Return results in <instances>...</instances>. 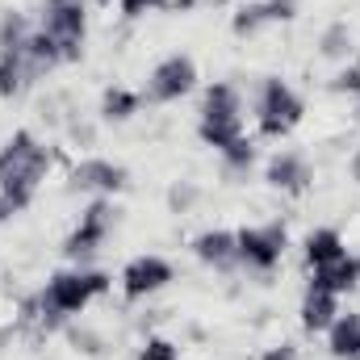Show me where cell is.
I'll use <instances>...</instances> for the list:
<instances>
[{"mask_svg":"<svg viewBox=\"0 0 360 360\" xmlns=\"http://www.w3.org/2000/svg\"><path fill=\"white\" fill-rule=\"evenodd\" d=\"M46 168H51V151L30 130H17L0 147V193L13 201V210H25L34 201Z\"/></svg>","mask_w":360,"mask_h":360,"instance_id":"1","label":"cell"},{"mask_svg":"<svg viewBox=\"0 0 360 360\" xmlns=\"http://www.w3.org/2000/svg\"><path fill=\"white\" fill-rule=\"evenodd\" d=\"M105 289H109V276H105V272H55V276L46 281L38 306H42V314H51V323H55V319L80 314L92 297L105 293Z\"/></svg>","mask_w":360,"mask_h":360,"instance_id":"2","label":"cell"},{"mask_svg":"<svg viewBox=\"0 0 360 360\" xmlns=\"http://www.w3.org/2000/svg\"><path fill=\"white\" fill-rule=\"evenodd\" d=\"M38 30L55 38L63 63L80 59V51H84V0H46Z\"/></svg>","mask_w":360,"mask_h":360,"instance_id":"3","label":"cell"},{"mask_svg":"<svg viewBox=\"0 0 360 360\" xmlns=\"http://www.w3.org/2000/svg\"><path fill=\"white\" fill-rule=\"evenodd\" d=\"M302 113H306L302 96L285 80H264V89H260V130L269 139H285L302 122Z\"/></svg>","mask_w":360,"mask_h":360,"instance_id":"4","label":"cell"},{"mask_svg":"<svg viewBox=\"0 0 360 360\" xmlns=\"http://www.w3.org/2000/svg\"><path fill=\"white\" fill-rule=\"evenodd\" d=\"M193 84H197V63L188 55H168L147 76V101H155V105L180 101L184 92H193Z\"/></svg>","mask_w":360,"mask_h":360,"instance_id":"5","label":"cell"},{"mask_svg":"<svg viewBox=\"0 0 360 360\" xmlns=\"http://www.w3.org/2000/svg\"><path fill=\"white\" fill-rule=\"evenodd\" d=\"M113 205H109V197H96L89 210H84V218H80V226L68 235V243H63V252L72 256V260H84L92 256L101 243H105V235H109V226H113Z\"/></svg>","mask_w":360,"mask_h":360,"instance_id":"6","label":"cell"},{"mask_svg":"<svg viewBox=\"0 0 360 360\" xmlns=\"http://www.w3.org/2000/svg\"><path fill=\"white\" fill-rule=\"evenodd\" d=\"M239 243V260L252 264V269H264L269 272L281 256H285V226L281 222H269V226H243L235 235Z\"/></svg>","mask_w":360,"mask_h":360,"instance_id":"7","label":"cell"},{"mask_svg":"<svg viewBox=\"0 0 360 360\" xmlns=\"http://www.w3.org/2000/svg\"><path fill=\"white\" fill-rule=\"evenodd\" d=\"M168 281H172V264L164 256H139V260H130L122 269V293L130 302H139L147 293H160Z\"/></svg>","mask_w":360,"mask_h":360,"instance_id":"8","label":"cell"},{"mask_svg":"<svg viewBox=\"0 0 360 360\" xmlns=\"http://www.w3.org/2000/svg\"><path fill=\"white\" fill-rule=\"evenodd\" d=\"M72 184L84 188V193H101V197H113L126 188V168L122 164H109V160H80L72 168Z\"/></svg>","mask_w":360,"mask_h":360,"instance_id":"9","label":"cell"},{"mask_svg":"<svg viewBox=\"0 0 360 360\" xmlns=\"http://www.w3.org/2000/svg\"><path fill=\"white\" fill-rule=\"evenodd\" d=\"M272 188H281V193H306L310 188V164H306V155H297V151H276L269 160V172H264Z\"/></svg>","mask_w":360,"mask_h":360,"instance_id":"10","label":"cell"},{"mask_svg":"<svg viewBox=\"0 0 360 360\" xmlns=\"http://www.w3.org/2000/svg\"><path fill=\"white\" fill-rule=\"evenodd\" d=\"M193 252H197L201 264H214V269H231L239 260V243H235L231 231H201L193 239Z\"/></svg>","mask_w":360,"mask_h":360,"instance_id":"11","label":"cell"},{"mask_svg":"<svg viewBox=\"0 0 360 360\" xmlns=\"http://www.w3.org/2000/svg\"><path fill=\"white\" fill-rule=\"evenodd\" d=\"M310 285H319V289H327V293H352L360 285V260L356 256H340L335 264H323V269H314V281Z\"/></svg>","mask_w":360,"mask_h":360,"instance_id":"12","label":"cell"},{"mask_svg":"<svg viewBox=\"0 0 360 360\" xmlns=\"http://www.w3.org/2000/svg\"><path fill=\"white\" fill-rule=\"evenodd\" d=\"M335 314H340V297L327 293V289H319V285H310V293L302 302V327L306 331H327L335 323Z\"/></svg>","mask_w":360,"mask_h":360,"instance_id":"13","label":"cell"},{"mask_svg":"<svg viewBox=\"0 0 360 360\" xmlns=\"http://www.w3.org/2000/svg\"><path fill=\"white\" fill-rule=\"evenodd\" d=\"M327 344L331 356L360 360V314H335V323L327 327Z\"/></svg>","mask_w":360,"mask_h":360,"instance_id":"14","label":"cell"},{"mask_svg":"<svg viewBox=\"0 0 360 360\" xmlns=\"http://www.w3.org/2000/svg\"><path fill=\"white\" fill-rule=\"evenodd\" d=\"M197 134H201V143H210L214 151H226L231 143L243 139V117H201V122H197Z\"/></svg>","mask_w":360,"mask_h":360,"instance_id":"15","label":"cell"},{"mask_svg":"<svg viewBox=\"0 0 360 360\" xmlns=\"http://www.w3.org/2000/svg\"><path fill=\"white\" fill-rule=\"evenodd\" d=\"M30 84H34V76H30L25 51H21V55H4V51H0V96H4V101H8V96H21Z\"/></svg>","mask_w":360,"mask_h":360,"instance_id":"16","label":"cell"},{"mask_svg":"<svg viewBox=\"0 0 360 360\" xmlns=\"http://www.w3.org/2000/svg\"><path fill=\"white\" fill-rule=\"evenodd\" d=\"M340 256H348V252H344V239H340V231H310V235H306V260H310L314 269H323V264H335Z\"/></svg>","mask_w":360,"mask_h":360,"instance_id":"17","label":"cell"},{"mask_svg":"<svg viewBox=\"0 0 360 360\" xmlns=\"http://www.w3.org/2000/svg\"><path fill=\"white\" fill-rule=\"evenodd\" d=\"M201 117H243V101L231 84H210L201 101Z\"/></svg>","mask_w":360,"mask_h":360,"instance_id":"18","label":"cell"},{"mask_svg":"<svg viewBox=\"0 0 360 360\" xmlns=\"http://www.w3.org/2000/svg\"><path fill=\"white\" fill-rule=\"evenodd\" d=\"M139 105H143V96L130 89H105L101 96V117L105 122H126V117H134L139 113Z\"/></svg>","mask_w":360,"mask_h":360,"instance_id":"19","label":"cell"},{"mask_svg":"<svg viewBox=\"0 0 360 360\" xmlns=\"http://www.w3.org/2000/svg\"><path fill=\"white\" fill-rule=\"evenodd\" d=\"M30 21L21 17V13H4V21H0V51L4 55H21L25 46H30Z\"/></svg>","mask_w":360,"mask_h":360,"instance_id":"20","label":"cell"},{"mask_svg":"<svg viewBox=\"0 0 360 360\" xmlns=\"http://www.w3.org/2000/svg\"><path fill=\"white\" fill-rule=\"evenodd\" d=\"M319 46H323V55H327V59H344V55L352 51V34H348V25H344V21L327 25V30H323V38H319Z\"/></svg>","mask_w":360,"mask_h":360,"instance_id":"21","label":"cell"},{"mask_svg":"<svg viewBox=\"0 0 360 360\" xmlns=\"http://www.w3.org/2000/svg\"><path fill=\"white\" fill-rule=\"evenodd\" d=\"M222 160H226V172H248L252 168V160H256V151H252V143L248 139H239V143H231L226 151H218Z\"/></svg>","mask_w":360,"mask_h":360,"instance_id":"22","label":"cell"},{"mask_svg":"<svg viewBox=\"0 0 360 360\" xmlns=\"http://www.w3.org/2000/svg\"><path fill=\"white\" fill-rule=\"evenodd\" d=\"M197 197H201V188H197L193 180H180V184L168 188V205H172L176 214H188V210L197 205Z\"/></svg>","mask_w":360,"mask_h":360,"instance_id":"23","label":"cell"},{"mask_svg":"<svg viewBox=\"0 0 360 360\" xmlns=\"http://www.w3.org/2000/svg\"><path fill=\"white\" fill-rule=\"evenodd\" d=\"M264 21H269L264 4H248L243 13H235V34H256V30H260Z\"/></svg>","mask_w":360,"mask_h":360,"instance_id":"24","label":"cell"},{"mask_svg":"<svg viewBox=\"0 0 360 360\" xmlns=\"http://www.w3.org/2000/svg\"><path fill=\"white\" fill-rule=\"evenodd\" d=\"M139 360H180V352H176L172 340H147L143 352H139Z\"/></svg>","mask_w":360,"mask_h":360,"instance_id":"25","label":"cell"},{"mask_svg":"<svg viewBox=\"0 0 360 360\" xmlns=\"http://www.w3.org/2000/svg\"><path fill=\"white\" fill-rule=\"evenodd\" d=\"M260 4H264L269 21H289V17H297V0H260Z\"/></svg>","mask_w":360,"mask_h":360,"instance_id":"26","label":"cell"},{"mask_svg":"<svg viewBox=\"0 0 360 360\" xmlns=\"http://www.w3.org/2000/svg\"><path fill=\"white\" fill-rule=\"evenodd\" d=\"M335 92H360V68H344L340 76H335Z\"/></svg>","mask_w":360,"mask_h":360,"instance_id":"27","label":"cell"},{"mask_svg":"<svg viewBox=\"0 0 360 360\" xmlns=\"http://www.w3.org/2000/svg\"><path fill=\"white\" fill-rule=\"evenodd\" d=\"M168 0H122V13L126 17H143V13H151V8H164Z\"/></svg>","mask_w":360,"mask_h":360,"instance_id":"28","label":"cell"},{"mask_svg":"<svg viewBox=\"0 0 360 360\" xmlns=\"http://www.w3.org/2000/svg\"><path fill=\"white\" fill-rule=\"evenodd\" d=\"M260 360H297V352H293L289 344H281V348H269V352H264Z\"/></svg>","mask_w":360,"mask_h":360,"instance_id":"29","label":"cell"},{"mask_svg":"<svg viewBox=\"0 0 360 360\" xmlns=\"http://www.w3.org/2000/svg\"><path fill=\"white\" fill-rule=\"evenodd\" d=\"M13 214H17V210H13V201H8V197H4V193H0V226H4V222H8V218H13Z\"/></svg>","mask_w":360,"mask_h":360,"instance_id":"30","label":"cell"},{"mask_svg":"<svg viewBox=\"0 0 360 360\" xmlns=\"http://www.w3.org/2000/svg\"><path fill=\"white\" fill-rule=\"evenodd\" d=\"M352 176L360 180V151H356V155H352Z\"/></svg>","mask_w":360,"mask_h":360,"instance_id":"31","label":"cell"},{"mask_svg":"<svg viewBox=\"0 0 360 360\" xmlns=\"http://www.w3.org/2000/svg\"><path fill=\"white\" fill-rule=\"evenodd\" d=\"M356 122H360V92H356Z\"/></svg>","mask_w":360,"mask_h":360,"instance_id":"32","label":"cell"}]
</instances>
